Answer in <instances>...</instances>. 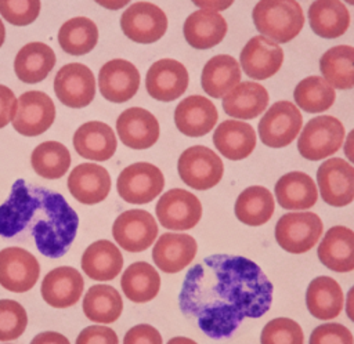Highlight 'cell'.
<instances>
[{"label": "cell", "mask_w": 354, "mask_h": 344, "mask_svg": "<svg viewBox=\"0 0 354 344\" xmlns=\"http://www.w3.org/2000/svg\"><path fill=\"white\" fill-rule=\"evenodd\" d=\"M4 39H6V28H4V23H3V21L0 19V47L3 46V43H4Z\"/></svg>", "instance_id": "9f6ffc18"}, {"label": "cell", "mask_w": 354, "mask_h": 344, "mask_svg": "<svg viewBox=\"0 0 354 344\" xmlns=\"http://www.w3.org/2000/svg\"><path fill=\"white\" fill-rule=\"evenodd\" d=\"M120 141L131 149H148L159 138V122L147 109L133 106L124 109L116 120Z\"/></svg>", "instance_id": "d6986e66"}, {"label": "cell", "mask_w": 354, "mask_h": 344, "mask_svg": "<svg viewBox=\"0 0 354 344\" xmlns=\"http://www.w3.org/2000/svg\"><path fill=\"white\" fill-rule=\"evenodd\" d=\"M55 120V105L43 91H26L19 95L12 127L25 137H36L47 131Z\"/></svg>", "instance_id": "5bb4252c"}, {"label": "cell", "mask_w": 354, "mask_h": 344, "mask_svg": "<svg viewBox=\"0 0 354 344\" xmlns=\"http://www.w3.org/2000/svg\"><path fill=\"white\" fill-rule=\"evenodd\" d=\"M322 231L324 224L315 213H286L275 224V240L285 251L303 254L317 245Z\"/></svg>", "instance_id": "5b68a950"}, {"label": "cell", "mask_w": 354, "mask_h": 344, "mask_svg": "<svg viewBox=\"0 0 354 344\" xmlns=\"http://www.w3.org/2000/svg\"><path fill=\"white\" fill-rule=\"evenodd\" d=\"M83 287V276L76 268L58 267L44 276L40 293L48 305L54 308H68L80 300Z\"/></svg>", "instance_id": "7402d4cb"}, {"label": "cell", "mask_w": 354, "mask_h": 344, "mask_svg": "<svg viewBox=\"0 0 354 344\" xmlns=\"http://www.w3.org/2000/svg\"><path fill=\"white\" fill-rule=\"evenodd\" d=\"M75 344H119V338L113 329L102 325H91L77 334Z\"/></svg>", "instance_id": "bcb514c9"}, {"label": "cell", "mask_w": 354, "mask_h": 344, "mask_svg": "<svg viewBox=\"0 0 354 344\" xmlns=\"http://www.w3.org/2000/svg\"><path fill=\"white\" fill-rule=\"evenodd\" d=\"M79 216L65 198L18 178L0 204V236L22 238L28 233L36 249L48 258H59L76 238Z\"/></svg>", "instance_id": "7a4b0ae2"}, {"label": "cell", "mask_w": 354, "mask_h": 344, "mask_svg": "<svg viewBox=\"0 0 354 344\" xmlns=\"http://www.w3.org/2000/svg\"><path fill=\"white\" fill-rule=\"evenodd\" d=\"M275 198L282 209L307 210L318 200V191L314 180L303 171L283 174L275 184Z\"/></svg>", "instance_id": "f546056e"}, {"label": "cell", "mask_w": 354, "mask_h": 344, "mask_svg": "<svg viewBox=\"0 0 354 344\" xmlns=\"http://www.w3.org/2000/svg\"><path fill=\"white\" fill-rule=\"evenodd\" d=\"M73 146L84 159L105 162L115 155L118 141L111 126L104 122L91 120L83 123L75 131Z\"/></svg>", "instance_id": "cb8c5ba5"}, {"label": "cell", "mask_w": 354, "mask_h": 344, "mask_svg": "<svg viewBox=\"0 0 354 344\" xmlns=\"http://www.w3.org/2000/svg\"><path fill=\"white\" fill-rule=\"evenodd\" d=\"M177 170L185 185L196 191H206L221 181L224 164L220 156L210 148L194 145L180 155Z\"/></svg>", "instance_id": "8992f818"}, {"label": "cell", "mask_w": 354, "mask_h": 344, "mask_svg": "<svg viewBox=\"0 0 354 344\" xmlns=\"http://www.w3.org/2000/svg\"><path fill=\"white\" fill-rule=\"evenodd\" d=\"M346 315L354 323V286L348 290L346 297Z\"/></svg>", "instance_id": "db71d44e"}, {"label": "cell", "mask_w": 354, "mask_h": 344, "mask_svg": "<svg viewBox=\"0 0 354 344\" xmlns=\"http://www.w3.org/2000/svg\"><path fill=\"white\" fill-rule=\"evenodd\" d=\"M275 202L272 193L261 185L245 188L236 198L235 217L245 225L260 227L268 222L274 214Z\"/></svg>", "instance_id": "e575fe53"}, {"label": "cell", "mask_w": 354, "mask_h": 344, "mask_svg": "<svg viewBox=\"0 0 354 344\" xmlns=\"http://www.w3.org/2000/svg\"><path fill=\"white\" fill-rule=\"evenodd\" d=\"M218 119L214 104L203 95H189L174 109V123L187 137H202L213 130Z\"/></svg>", "instance_id": "603a6c76"}, {"label": "cell", "mask_w": 354, "mask_h": 344, "mask_svg": "<svg viewBox=\"0 0 354 344\" xmlns=\"http://www.w3.org/2000/svg\"><path fill=\"white\" fill-rule=\"evenodd\" d=\"M317 184L329 206L343 207L354 200V167L344 159H326L317 170Z\"/></svg>", "instance_id": "4fadbf2b"}, {"label": "cell", "mask_w": 354, "mask_h": 344, "mask_svg": "<svg viewBox=\"0 0 354 344\" xmlns=\"http://www.w3.org/2000/svg\"><path fill=\"white\" fill-rule=\"evenodd\" d=\"M228 30L221 14L212 10H196L187 17L183 26L185 41L196 50H207L223 41Z\"/></svg>", "instance_id": "484cf974"}, {"label": "cell", "mask_w": 354, "mask_h": 344, "mask_svg": "<svg viewBox=\"0 0 354 344\" xmlns=\"http://www.w3.org/2000/svg\"><path fill=\"white\" fill-rule=\"evenodd\" d=\"M54 93L68 108L87 106L95 95V79L91 69L79 62L64 65L54 77Z\"/></svg>", "instance_id": "7c38bea8"}, {"label": "cell", "mask_w": 354, "mask_h": 344, "mask_svg": "<svg viewBox=\"0 0 354 344\" xmlns=\"http://www.w3.org/2000/svg\"><path fill=\"white\" fill-rule=\"evenodd\" d=\"M17 98L12 90L4 84H0V128L6 127L14 120L17 112Z\"/></svg>", "instance_id": "c3c4849f"}, {"label": "cell", "mask_w": 354, "mask_h": 344, "mask_svg": "<svg viewBox=\"0 0 354 344\" xmlns=\"http://www.w3.org/2000/svg\"><path fill=\"white\" fill-rule=\"evenodd\" d=\"M83 312L95 323H113L123 311L120 293L109 285H94L83 297Z\"/></svg>", "instance_id": "8d00e7d4"}, {"label": "cell", "mask_w": 354, "mask_h": 344, "mask_svg": "<svg viewBox=\"0 0 354 344\" xmlns=\"http://www.w3.org/2000/svg\"><path fill=\"white\" fill-rule=\"evenodd\" d=\"M216 149L230 160H242L248 157L256 146L254 128L241 120H224L213 133Z\"/></svg>", "instance_id": "4316f807"}, {"label": "cell", "mask_w": 354, "mask_h": 344, "mask_svg": "<svg viewBox=\"0 0 354 344\" xmlns=\"http://www.w3.org/2000/svg\"><path fill=\"white\" fill-rule=\"evenodd\" d=\"M122 268L123 256L119 247L106 239L93 242L82 256V269L93 280H112Z\"/></svg>", "instance_id": "f1b7e54d"}, {"label": "cell", "mask_w": 354, "mask_h": 344, "mask_svg": "<svg viewBox=\"0 0 354 344\" xmlns=\"http://www.w3.org/2000/svg\"><path fill=\"white\" fill-rule=\"evenodd\" d=\"M201 10H212V11H224L227 10L234 0H191Z\"/></svg>", "instance_id": "f907efd6"}, {"label": "cell", "mask_w": 354, "mask_h": 344, "mask_svg": "<svg viewBox=\"0 0 354 344\" xmlns=\"http://www.w3.org/2000/svg\"><path fill=\"white\" fill-rule=\"evenodd\" d=\"M261 344H304L300 325L290 318H274L266 323L260 334Z\"/></svg>", "instance_id": "b9f144b4"}, {"label": "cell", "mask_w": 354, "mask_h": 344, "mask_svg": "<svg viewBox=\"0 0 354 344\" xmlns=\"http://www.w3.org/2000/svg\"><path fill=\"white\" fill-rule=\"evenodd\" d=\"M97 4H100L101 7L106 8V10H120L124 6H127L130 3V0H94Z\"/></svg>", "instance_id": "f5cc1de1"}, {"label": "cell", "mask_w": 354, "mask_h": 344, "mask_svg": "<svg viewBox=\"0 0 354 344\" xmlns=\"http://www.w3.org/2000/svg\"><path fill=\"white\" fill-rule=\"evenodd\" d=\"M120 286L130 301L148 303L153 300L160 290V276L151 264L137 261L124 269Z\"/></svg>", "instance_id": "d590c367"}, {"label": "cell", "mask_w": 354, "mask_h": 344, "mask_svg": "<svg viewBox=\"0 0 354 344\" xmlns=\"http://www.w3.org/2000/svg\"><path fill=\"white\" fill-rule=\"evenodd\" d=\"M268 99L264 86L256 82H242L223 97V109L231 117L250 120L267 109Z\"/></svg>", "instance_id": "83f0119b"}, {"label": "cell", "mask_w": 354, "mask_h": 344, "mask_svg": "<svg viewBox=\"0 0 354 344\" xmlns=\"http://www.w3.org/2000/svg\"><path fill=\"white\" fill-rule=\"evenodd\" d=\"M115 242L126 251L147 250L158 236V224L151 213L141 209L126 210L116 217L112 225Z\"/></svg>", "instance_id": "30bf717a"}, {"label": "cell", "mask_w": 354, "mask_h": 344, "mask_svg": "<svg viewBox=\"0 0 354 344\" xmlns=\"http://www.w3.org/2000/svg\"><path fill=\"white\" fill-rule=\"evenodd\" d=\"M167 344H198L196 341H194L192 338H188V337H183V336H177V337H173L167 341Z\"/></svg>", "instance_id": "11a10c76"}, {"label": "cell", "mask_w": 354, "mask_h": 344, "mask_svg": "<svg viewBox=\"0 0 354 344\" xmlns=\"http://www.w3.org/2000/svg\"><path fill=\"white\" fill-rule=\"evenodd\" d=\"M308 344H354V338L344 325L330 322L317 326L310 334Z\"/></svg>", "instance_id": "f6af8a7d"}, {"label": "cell", "mask_w": 354, "mask_h": 344, "mask_svg": "<svg viewBox=\"0 0 354 344\" xmlns=\"http://www.w3.org/2000/svg\"><path fill=\"white\" fill-rule=\"evenodd\" d=\"M296 105L308 113L329 109L336 98L335 88L321 76H308L297 83L293 91Z\"/></svg>", "instance_id": "60d3db41"}, {"label": "cell", "mask_w": 354, "mask_h": 344, "mask_svg": "<svg viewBox=\"0 0 354 344\" xmlns=\"http://www.w3.org/2000/svg\"><path fill=\"white\" fill-rule=\"evenodd\" d=\"M40 0H0V15L11 25H30L40 12Z\"/></svg>", "instance_id": "ee69618b"}, {"label": "cell", "mask_w": 354, "mask_h": 344, "mask_svg": "<svg viewBox=\"0 0 354 344\" xmlns=\"http://www.w3.org/2000/svg\"><path fill=\"white\" fill-rule=\"evenodd\" d=\"M346 3H348V4H351V6H354V0H344Z\"/></svg>", "instance_id": "6f0895ef"}, {"label": "cell", "mask_w": 354, "mask_h": 344, "mask_svg": "<svg viewBox=\"0 0 354 344\" xmlns=\"http://www.w3.org/2000/svg\"><path fill=\"white\" fill-rule=\"evenodd\" d=\"M30 344H71L69 340L58 332H43L36 334Z\"/></svg>", "instance_id": "681fc988"}, {"label": "cell", "mask_w": 354, "mask_h": 344, "mask_svg": "<svg viewBox=\"0 0 354 344\" xmlns=\"http://www.w3.org/2000/svg\"><path fill=\"white\" fill-rule=\"evenodd\" d=\"M272 290L254 261L212 254L185 274L178 305L206 336L220 340L231 337L245 318L263 316L272 304Z\"/></svg>", "instance_id": "6da1fadb"}, {"label": "cell", "mask_w": 354, "mask_h": 344, "mask_svg": "<svg viewBox=\"0 0 354 344\" xmlns=\"http://www.w3.org/2000/svg\"><path fill=\"white\" fill-rule=\"evenodd\" d=\"M343 151H344V155L348 159V162H351L354 164V128L351 131H348Z\"/></svg>", "instance_id": "816d5d0a"}, {"label": "cell", "mask_w": 354, "mask_h": 344, "mask_svg": "<svg viewBox=\"0 0 354 344\" xmlns=\"http://www.w3.org/2000/svg\"><path fill=\"white\" fill-rule=\"evenodd\" d=\"M98 87L106 101L126 102L136 95L140 87V72L130 61L111 59L100 69Z\"/></svg>", "instance_id": "ac0fdd59"}, {"label": "cell", "mask_w": 354, "mask_h": 344, "mask_svg": "<svg viewBox=\"0 0 354 344\" xmlns=\"http://www.w3.org/2000/svg\"><path fill=\"white\" fill-rule=\"evenodd\" d=\"M313 32L324 39H336L350 26V12L340 0H315L308 7Z\"/></svg>", "instance_id": "d6a6232c"}, {"label": "cell", "mask_w": 354, "mask_h": 344, "mask_svg": "<svg viewBox=\"0 0 354 344\" xmlns=\"http://www.w3.org/2000/svg\"><path fill=\"white\" fill-rule=\"evenodd\" d=\"M196 251L198 243L191 235L166 232L156 240L152 249V260L160 271L177 274L192 262Z\"/></svg>", "instance_id": "ffe728a7"}, {"label": "cell", "mask_w": 354, "mask_h": 344, "mask_svg": "<svg viewBox=\"0 0 354 344\" xmlns=\"http://www.w3.org/2000/svg\"><path fill=\"white\" fill-rule=\"evenodd\" d=\"M155 213L160 225L166 229L187 231L199 222L202 204L189 191L173 188L159 198Z\"/></svg>", "instance_id": "8fae6325"}, {"label": "cell", "mask_w": 354, "mask_h": 344, "mask_svg": "<svg viewBox=\"0 0 354 344\" xmlns=\"http://www.w3.org/2000/svg\"><path fill=\"white\" fill-rule=\"evenodd\" d=\"M30 164L37 175L47 180H57L66 174L71 166V153L58 141H44L33 149Z\"/></svg>", "instance_id": "ab89813d"}, {"label": "cell", "mask_w": 354, "mask_h": 344, "mask_svg": "<svg viewBox=\"0 0 354 344\" xmlns=\"http://www.w3.org/2000/svg\"><path fill=\"white\" fill-rule=\"evenodd\" d=\"M40 275L37 258L28 250L11 246L0 250V285L12 293L30 290Z\"/></svg>", "instance_id": "9a60e30c"}, {"label": "cell", "mask_w": 354, "mask_h": 344, "mask_svg": "<svg viewBox=\"0 0 354 344\" xmlns=\"http://www.w3.org/2000/svg\"><path fill=\"white\" fill-rule=\"evenodd\" d=\"M165 177L159 167L148 162H137L124 167L116 181L119 196L131 204H145L160 195Z\"/></svg>", "instance_id": "52a82bcc"}, {"label": "cell", "mask_w": 354, "mask_h": 344, "mask_svg": "<svg viewBox=\"0 0 354 344\" xmlns=\"http://www.w3.org/2000/svg\"><path fill=\"white\" fill-rule=\"evenodd\" d=\"M120 28L124 36L140 44L158 41L167 30L165 11L149 1H137L127 7L120 17Z\"/></svg>", "instance_id": "9c48e42d"}, {"label": "cell", "mask_w": 354, "mask_h": 344, "mask_svg": "<svg viewBox=\"0 0 354 344\" xmlns=\"http://www.w3.org/2000/svg\"><path fill=\"white\" fill-rule=\"evenodd\" d=\"M98 41L97 25L86 17H75L62 23L58 30L61 48L71 55L88 54Z\"/></svg>", "instance_id": "f35d334b"}, {"label": "cell", "mask_w": 354, "mask_h": 344, "mask_svg": "<svg viewBox=\"0 0 354 344\" xmlns=\"http://www.w3.org/2000/svg\"><path fill=\"white\" fill-rule=\"evenodd\" d=\"M343 303V290L330 276H317L306 290L307 309L317 319H335L342 312Z\"/></svg>", "instance_id": "4dcf8cb0"}, {"label": "cell", "mask_w": 354, "mask_h": 344, "mask_svg": "<svg viewBox=\"0 0 354 344\" xmlns=\"http://www.w3.org/2000/svg\"><path fill=\"white\" fill-rule=\"evenodd\" d=\"M252 18L263 36L282 44L293 40L304 25V12L296 0H259Z\"/></svg>", "instance_id": "3957f363"}, {"label": "cell", "mask_w": 354, "mask_h": 344, "mask_svg": "<svg viewBox=\"0 0 354 344\" xmlns=\"http://www.w3.org/2000/svg\"><path fill=\"white\" fill-rule=\"evenodd\" d=\"M111 185V175L106 169L95 163H80L68 177L71 195L83 204L102 202L108 196Z\"/></svg>", "instance_id": "44dd1931"}, {"label": "cell", "mask_w": 354, "mask_h": 344, "mask_svg": "<svg viewBox=\"0 0 354 344\" xmlns=\"http://www.w3.org/2000/svg\"><path fill=\"white\" fill-rule=\"evenodd\" d=\"M187 68L171 58H162L153 62L145 76L148 94L158 101L170 102L180 98L188 87Z\"/></svg>", "instance_id": "2e32d148"}, {"label": "cell", "mask_w": 354, "mask_h": 344, "mask_svg": "<svg viewBox=\"0 0 354 344\" xmlns=\"http://www.w3.org/2000/svg\"><path fill=\"white\" fill-rule=\"evenodd\" d=\"M324 79L337 90L354 87V47L340 44L326 50L319 58Z\"/></svg>", "instance_id": "74e56055"}, {"label": "cell", "mask_w": 354, "mask_h": 344, "mask_svg": "<svg viewBox=\"0 0 354 344\" xmlns=\"http://www.w3.org/2000/svg\"><path fill=\"white\" fill-rule=\"evenodd\" d=\"M319 261L330 271L350 272L354 269V231L336 225L326 231L317 250Z\"/></svg>", "instance_id": "d4e9b609"}, {"label": "cell", "mask_w": 354, "mask_h": 344, "mask_svg": "<svg viewBox=\"0 0 354 344\" xmlns=\"http://www.w3.org/2000/svg\"><path fill=\"white\" fill-rule=\"evenodd\" d=\"M344 141V127L333 116L310 119L297 140L299 153L307 160H321L336 153Z\"/></svg>", "instance_id": "277c9868"}, {"label": "cell", "mask_w": 354, "mask_h": 344, "mask_svg": "<svg viewBox=\"0 0 354 344\" xmlns=\"http://www.w3.org/2000/svg\"><path fill=\"white\" fill-rule=\"evenodd\" d=\"M28 325L25 308L15 300H0V341H11L24 334Z\"/></svg>", "instance_id": "7bdbcfd3"}, {"label": "cell", "mask_w": 354, "mask_h": 344, "mask_svg": "<svg viewBox=\"0 0 354 344\" xmlns=\"http://www.w3.org/2000/svg\"><path fill=\"white\" fill-rule=\"evenodd\" d=\"M55 52L41 41L25 44L15 55L14 72L17 77L28 84L44 80L55 65Z\"/></svg>", "instance_id": "1f68e13d"}, {"label": "cell", "mask_w": 354, "mask_h": 344, "mask_svg": "<svg viewBox=\"0 0 354 344\" xmlns=\"http://www.w3.org/2000/svg\"><path fill=\"white\" fill-rule=\"evenodd\" d=\"M283 51L278 43L257 35L253 36L239 54V65L243 72L256 80H264L274 76L282 66Z\"/></svg>", "instance_id": "e0dca14e"}, {"label": "cell", "mask_w": 354, "mask_h": 344, "mask_svg": "<svg viewBox=\"0 0 354 344\" xmlns=\"http://www.w3.org/2000/svg\"><path fill=\"white\" fill-rule=\"evenodd\" d=\"M303 124L299 108L290 101H278L259 122L260 141L270 148H283L295 141Z\"/></svg>", "instance_id": "ba28073f"}, {"label": "cell", "mask_w": 354, "mask_h": 344, "mask_svg": "<svg viewBox=\"0 0 354 344\" xmlns=\"http://www.w3.org/2000/svg\"><path fill=\"white\" fill-rule=\"evenodd\" d=\"M201 83L203 91L212 98H223L231 88L241 83L238 61L227 54L212 57L202 69Z\"/></svg>", "instance_id": "836d02e7"}, {"label": "cell", "mask_w": 354, "mask_h": 344, "mask_svg": "<svg viewBox=\"0 0 354 344\" xmlns=\"http://www.w3.org/2000/svg\"><path fill=\"white\" fill-rule=\"evenodd\" d=\"M123 344H163V340L156 327L148 323H138L127 330Z\"/></svg>", "instance_id": "7dc6e473"}]
</instances>
